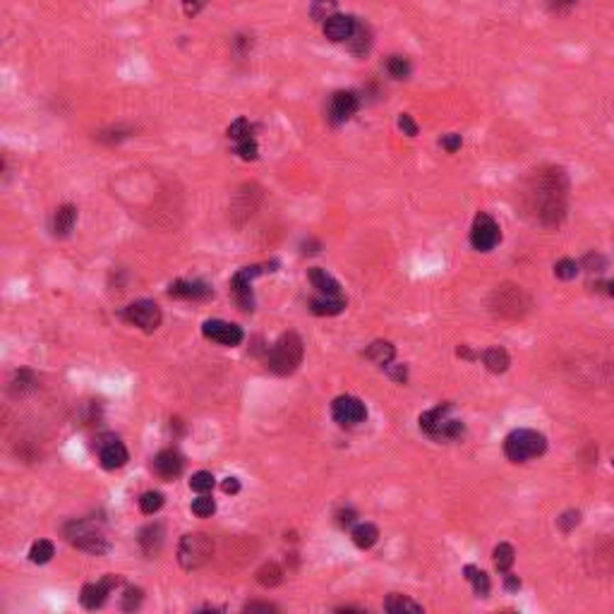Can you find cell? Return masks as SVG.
I'll return each mask as SVG.
<instances>
[{
  "mask_svg": "<svg viewBox=\"0 0 614 614\" xmlns=\"http://www.w3.org/2000/svg\"><path fill=\"white\" fill-rule=\"evenodd\" d=\"M535 216L547 226L559 224L566 209V175L561 168H549L537 175V182L530 192Z\"/></svg>",
  "mask_w": 614,
  "mask_h": 614,
  "instance_id": "obj_1",
  "label": "cell"
},
{
  "mask_svg": "<svg viewBox=\"0 0 614 614\" xmlns=\"http://www.w3.org/2000/svg\"><path fill=\"white\" fill-rule=\"evenodd\" d=\"M302 356H305L302 339L295 331H288L271 346L267 356V367L271 372H276V375H293L302 363Z\"/></svg>",
  "mask_w": 614,
  "mask_h": 614,
  "instance_id": "obj_2",
  "label": "cell"
},
{
  "mask_svg": "<svg viewBox=\"0 0 614 614\" xmlns=\"http://www.w3.org/2000/svg\"><path fill=\"white\" fill-rule=\"evenodd\" d=\"M454 406L451 403H444V406H437L427 413L420 415V429L427 437H432L437 442H446V439H459L464 434V422L459 417H451Z\"/></svg>",
  "mask_w": 614,
  "mask_h": 614,
  "instance_id": "obj_3",
  "label": "cell"
},
{
  "mask_svg": "<svg viewBox=\"0 0 614 614\" xmlns=\"http://www.w3.org/2000/svg\"><path fill=\"white\" fill-rule=\"evenodd\" d=\"M545 449L547 439L537 429H514L504 439V454L514 464H525L530 459H537L540 454H545Z\"/></svg>",
  "mask_w": 614,
  "mask_h": 614,
  "instance_id": "obj_4",
  "label": "cell"
},
{
  "mask_svg": "<svg viewBox=\"0 0 614 614\" xmlns=\"http://www.w3.org/2000/svg\"><path fill=\"white\" fill-rule=\"evenodd\" d=\"M62 535L77 549H84L89 554H106L111 549L109 537L94 521H70L62 528Z\"/></svg>",
  "mask_w": 614,
  "mask_h": 614,
  "instance_id": "obj_5",
  "label": "cell"
},
{
  "mask_svg": "<svg viewBox=\"0 0 614 614\" xmlns=\"http://www.w3.org/2000/svg\"><path fill=\"white\" fill-rule=\"evenodd\" d=\"M214 557V540L207 533H187L180 537L178 561L185 571L202 569Z\"/></svg>",
  "mask_w": 614,
  "mask_h": 614,
  "instance_id": "obj_6",
  "label": "cell"
},
{
  "mask_svg": "<svg viewBox=\"0 0 614 614\" xmlns=\"http://www.w3.org/2000/svg\"><path fill=\"white\" fill-rule=\"evenodd\" d=\"M490 307H492V312H495L497 317L516 319L530 307V297L525 295L518 286H502V288H497L495 293H492Z\"/></svg>",
  "mask_w": 614,
  "mask_h": 614,
  "instance_id": "obj_7",
  "label": "cell"
},
{
  "mask_svg": "<svg viewBox=\"0 0 614 614\" xmlns=\"http://www.w3.org/2000/svg\"><path fill=\"white\" fill-rule=\"evenodd\" d=\"M123 319L151 334L161 327V309L154 300H137L123 309Z\"/></svg>",
  "mask_w": 614,
  "mask_h": 614,
  "instance_id": "obj_8",
  "label": "cell"
},
{
  "mask_svg": "<svg viewBox=\"0 0 614 614\" xmlns=\"http://www.w3.org/2000/svg\"><path fill=\"white\" fill-rule=\"evenodd\" d=\"M502 240V231H499V224L490 214H478L476 221H473L471 228V245L478 252H490L495 250Z\"/></svg>",
  "mask_w": 614,
  "mask_h": 614,
  "instance_id": "obj_9",
  "label": "cell"
},
{
  "mask_svg": "<svg viewBox=\"0 0 614 614\" xmlns=\"http://www.w3.org/2000/svg\"><path fill=\"white\" fill-rule=\"evenodd\" d=\"M264 267H245V269H240V271H236V274H233V278H231V290H233V295H236V300H238V305L245 309V312H250V309H255V295H252V281H255V278L259 276V274H264Z\"/></svg>",
  "mask_w": 614,
  "mask_h": 614,
  "instance_id": "obj_10",
  "label": "cell"
},
{
  "mask_svg": "<svg viewBox=\"0 0 614 614\" xmlns=\"http://www.w3.org/2000/svg\"><path fill=\"white\" fill-rule=\"evenodd\" d=\"M202 334L204 339L214 341V344H221V346H240L245 339L243 329L233 322H224V319H207L202 324Z\"/></svg>",
  "mask_w": 614,
  "mask_h": 614,
  "instance_id": "obj_11",
  "label": "cell"
},
{
  "mask_svg": "<svg viewBox=\"0 0 614 614\" xmlns=\"http://www.w3.org/2000/svg\"><path fill=\"white\" fill-rule=\"evenodd\" d=\"M331 415L339 425L351 427V425H360V422H365L367 408H365V403L356 396H339V398H334V403H331Z\"/></svg>",
  "mask_w": 614,
  "mask_h": 614,
  "instance_id": "obj_12",
  "label": "cell"
},
{
  "mask_svg": "<svg viewBox=\"0 0 614 614\" xmlns=\"http://www.w3.org/2000/svg\"><path fill=\"white\" fill-rule=\"evenodd\" d=\"M118 586H120V579L116 574L104 576L99 583H87L84 588H82V595H80L82 605H84L87 610H99V607L109 600L113 588H118Z\"/></svg>",
  "mask_w": 614,
  "mask_h": 614,
  "instance_id": "obj_13",
  "label": "cell"
},
{
  "mask_svg": "<svg viewBox=\"0 0 614 614\" xmlns=\"http://www.w3.org/2000/svg\"><path fill=\"white\" fill-rule=\"evenodd\" d=\"M99 461L106 471H116V468H123L128 464L130 454L123 442H118L116 437H104V439L99 442Z\"/></svg>",
  "mask_w": 614,
  "mask_h": 614,
  "instance_id": "obj_14",
  "label": "cell"
},
{
  "mask_svg": "<svg viewBox=\"0 0 614 614\" xmlns=\"http://www.w3.org/2000/svg\"><path fill=\"white\" fill-rule=\"evenodd\" d=\"M358 109H360V99L356 92H336L331 97V101H329V120H331L334 125L346 123Z\"/></svg>",
  "mask_w": 614,
  "mask_h": 614,
  "instance_id": "obj_15",
  "label": "cell"
},
{
  "mask_svg": "<svg viewBox=\"0 0 614 614\" xmlns=\"http://www.w3.org/2000/svg\"><path fill=\"white\" fill-rule=\"evenodd\" d=\"M182 466H185V461H182V456L175 449H163L154 459V473L163 480L178 478L182 473Z\"/></svg>",
  "mask_w": 614,
  "mask_h": 614,
  "instance_id": "obj_16",
  "label": "cell"
},
{
  "mask_svg": "<svg viewBox=\"0 0 614 614\" xmlns=\"http://www.w3.org/2000/svg\"><path fill=\"white\" fill-rule=\"evenodd\" d=\"M168 295L180 297V300H204V297L212 295V288H209L204 281H185V278H178V281H173L168 286Z\"/></svg>",
  "mask_w": 614,
  "mask_h": 614,
  "instance_id": "obj_17",
  "label": "cell"
},
{
  "mask_svg": "<svg viewBox=\"0 0 614 614\" xmlns=\"http://www.w3.org/2000/svg\"><path fill=\"white\" fill-rule=\"evenodd\" d=\"M353 29H356V17L348 15H331L324 22V36L334 43L348 41L353 36Z\"/></svg>",
  "mask_w": 614,
  "mask_h": 614,
  "instance_id": "obj_18",
  "label": "cell"
},
{
  "mask_svg": "<svg viewBox=\"0 0 614 614\" xmlns=\"http://www.w3.org/2000/svg\"><path fill=\"white\" fill-rule=\"evenodd\" d=\"M75 224H77V209L72 204H62L55 209L53 219H50V231H53L55 238H67Z\"/></svg>",
  "mask_w": 614,
  "mask_h": 614,
  "instance_id": "obj_19",
  "label": "cell"
},
{
  "mask_svg": "<svg viewBox=\"0 0 614 614\" xmlns=\"http://www.w3.org/2000/svg\"><path fill=\"white\" fill-rule=\"evenodd\" d=\"M139 547H142V552L147 557L159 554L163 547V525L149 523L147 528H142V533H139Z\"/></svg>",
  "mask_w": 614,
  "mask_h": 614,
  "instance_id": "obj_20",
  "label": "cell"
},
{
  "mask_svg": "<svg viewBox=\"0 0 614 614\" xmlns=\"http://www.w3.org/2000/svg\"><path fill=\"white\" fill-rule=\"evenodd\" d=\"M309 281H312V286L319 290V295H331V297H341V286L339 281L334 278L331 274H327V269H309L307 271Z\"/></svg>",
  "mask_w": 614,
  "mask_h": 614,
  "instance_id": "obj_21",
  "label": "cell"
},
{
  "mask_svg": "<svg viewBox=\"0 0 614 614\" xmlns=\"http://www.w3.org/2000/svg\"><path fill=\"white\" fill-rule=\"evenodd\" d=\"M348 48H351L356 55H365L367 50L372 48V29H370V24H363V22L356 20V29H353V36L348 39Z\"/></svg>",
  "mask_w": 614,
  "mask_h": 614,
  "instance_id": "obj_22",
  "label": "cell"
},
{
  "mask_svg": "<svg viewBox=\"0 0 614 614\" xmlns=\"http://www.w3.org/2000/svg\"><path fill=\"white\" fill-rule=\"evenodd\" d=\"M346 307V302L341 297H331V295H319L309 302V309L319 317H334V314H341Z\"/></svg>",
  "mask_w": 614,
  "mask_h": 614,
  "instance_id": "obj_23",
  "label": "cell"
},
{
  "mask_svg": "<svg viewBox=\"0 0 614 614\" xmlns=\"http://www.w3.org/2000/svg\"><path fill=\"white\" fill-rule=\"evenodd\" d=\"M394 356H396V348L394 344H389V341H375V344H370L365 351L367 360H372L375 365H382V367H387L391 360H394Z\"/></svg>",
  "mask_w": 614,
  "mask_h": 614,
  "instance_id": "obj_24",
  "label": "cell"
},
{
  "mask_svg": "<svg viewBox=\"0 0 614 614\" xmlns=\"http://www.w3.org/2000/svg\"><path fill=\"white\" fill-rule=\"evenodd\" d=\"M351 537H353V542H356L360 549H370V547L377 545L379 528H377L375 523H358L356 528H353Z\"/></svg>",
  "mask_w": 614,
  "mask_h": 614,
  "instance_id": "obj_25",
  "label": "cell"
},
{
  "mask_svg": "<svg viewBox=\"0 0 614 614\" xmlns=\"http://www.w3.org/2000/svg\"><path fill=\"white\" fill-rule=\"evenodd\" d=\"M483 363H485V367L490 372L502 375V372L509 370L511 358H509V353H506L504 348H487V351L483 353Z\"/></svg>",
  "mask_w": 614,
  "mask_h": 614,
  "instance_id": "obj_26",
  "label": "cell"
},
{
  "mask_svg": "<svg viewBox=\"0 0 614 614\" xmlns=\"http://www.w3.org/2000/svg\"><path fill=\"white\" fill-rule=\"evenodd\" d=\"M464 574H466V579L471 581V586H473V591H476L478 598H487V593H490V576H487L485 571H480V569L473 566V564H468L464 569Z\"/></svg>",
  "mask_w": 614,
  "mask_h": 614,
  "instance_id": "obj_27",
  "label": "cell"
},
{
  "mask_svg": "<svg viewBox=\"0 0 614 614\" xmlns=\"http://www.w3.org/2000/svg\"><path fill=\"white\" fill-rule=\"evenodd\" d=\"M281 581H283V569L274 564V561L264 564L257 571V583L264 586V588H276V586H281Z\"/></svg>",
  "mask_w": 614,
  "mask_h": 614,
  "instance_id": "obj_28",
  "label": "cell"
},
{
  "mask_svg": "<svg viewBox=\"0 0 614 614\" xmlns=\"http://www.w3.org/2000/svg\"><path fill=\"white\" fill-rule=\"evenodd\" d=\"M384 610L391 614H403V612H422V605L413 603L410 598H403V595H389L384 600Z\"/></svg>",
  "mask_w": 614,
  "mask_h": 614,
  "instance_id": "obj_29",
  "label": "cell"
},
{
  "mask_svg": "<svg viewBox=\"0 0 614 614\" xmlns=\"http://www.w3.org/2000/svg\"><path fill=\"white\" fill-rule=\"evenodd\" d=\"M55 554V547L50 540H36L29 549V561L31 564H48Z\"/></svg>",
  "mask_w": 614,
  "mask_h": 614,
  "instance_id": "obj_30",
  "label": "cell"
},
{
  "mask_svg": "<svg viewBox=\"0 0 614 614\" xmlns=\"http://www.w3.org/2000/svg\"><path fill=\"white\" fill-rule=\"evenodd\" d=\"M34 387H36V379H34V375H31L29 370L15 372V377H12V382H10V389H12V394H15V396H24L27 391H31Z\"/></svg>",
  "mask_w": 614,
  "mask_h": 614,
  "instance_id": "obj_31",
  "label": "cell"
},
{
  "mask_svg": "<svg viewBox=\"0 0 614 614\" xmlns=\"http://www.w3.org/2000/svg\"><path fill=\"white\" fill-rule=\"evenodd\" d=\"M492 557H495V566L499 569L502 574H506L511 569V564H514V547L509 545V542H502V545L495 547V552H492Z\"/></svg>",
  "mask_w": 614,
  "mask_h": 614,
  "instance_id": "obj_32",
  "label": "cell"
},
{
  "mask_svg": "<svg viewBox=\"0 0 614 614\" xmlns=\"http://www.w3.org/2000/svg\"><path fill=\"white\" fill-rule=\"evenodd\" d=\"M336 8H339V0H314L312 8H309V15L317 22H327L331 15H336Z\"/></svg>",
  "mask_w": 614,
  "mask_h": 614,
  "instance_id": "obj_33",
  "label": "cell"
},
{
  "mask_svg": "<svg viewBox=\"0 0 614 614\" xmlns=\"http://www.w3.org/2000/svg\"><path fill=\"white\" fill-rule=\"evenodd\" d=\"M387 70L394 80H406L413 67H410V60L406 58V55H391V58L387 60Z\"/></svg>",
  "mask_w": 614,
  "mask_h": 614,
  "instance_id": "obj_34",
  "label": "cell"
},
{
  "mask_svg": "<svg viewBox=\"0 0 614 614\" xmlns=\"http://www.w3.org/2000/svg\"><path fill=\"white\" fill-rule=\"evenodd\" d=\"M214 483H216V480H214V476L209 471H197L190 478V490L199 492V495H207V492L214 490Z\"/></svg>",
  "mask_w": 614,
  "mask_h": 614,
  "instance_id": "obj_35",
  "label": "cell"
},
{
  "mask_svg": "<svg viewBox=\"0 0 614 614\" xmlns=\"http://www.w3.org/2000/svg\"><path fill=\"white\" fill-rule=\"evenodd\" d=\"M163 506V495L161 492H144L142 497H139V509H142V514H147V516H151V514H156V511H159Z\"/></svg>",
  "mask_w": 614,
  "mask_h": 614,
  "instance_id": "obj_36",
  "label": "cell"
},
{
  "mask_svg": "<svg viewBox=\"0 0 614 614\" xmlns=\"http://www.w3.org/2000/svg\"><path fill=\"white\" fill-rule=\"evenodd\" d=\"M245 137H252V125L248 118H238L233 120L231 125H228V139H233V142H240V139Z\"/></svg>",
  "mask_w": 614,
  "mask_h": 614,
  "instance_id": "obj_37",
  "label": "cell"
},
{
  "mask_svg": "<svg viewBox=\"0 0 614 614\" xmlns=\"http://www.w3.org/2000/svg\"><path fill=\"white\" fill-rule=\"evenodd\" d=\"M236 154L243 161H255L257 154H259V147H257L255 137H245V139H240V142H236Z\"/></svg>",
  "mask_w": 614,
  "mask_h": 614,
  "instance_id": "obj_38",
  "label": "cell"
},
{
  "mask_svg": "<svg viewBox=\"0 0 614 614\" xmlns=\"http://www.w3.org/2000/svg\"><path fill=\"white\" fill-rule=\"evenodd\" d=\"M216 511V502H214L209 495H199L197 499L192 502V514L199 516V518H209Z\"/></svg>",
  "mask_w": 614,
  "mask_h": 614,
  "instance_id": "obj_39",
  "label": "cell"
},
{
  "mask_svg": "<svg viewBox=\"0 0 614 614\" xmlns=\"http://www.w3.org/2000/svg\"><path fill=\"white\" fill-rule=\"evenodd\" d=\"M576 274H579V262H574V259H561V262L554 264V276L561 278V281H571Z\"/></svg>",
  "mask_w": 614,
  "mask_h": 614,
  "instance_id": "obj_40",
  "label": "cell"
},
{
  "mask_svg": "<svg viewBox=\"0 0 614 614\" xmlns=\"http://www.w3.org/2000/svg\"><path fill=\"white\" fill-rule=\"evenodd\" d=\"M142 600H144V595H142V591H139V588H128V591H125V595H123V610L125 612H135L139 605H142Z\"/></svg>",
  "mask_w": 614,
  "mask_h": 614,
  "instance_id": "obj_41",
  "label": "cell"
},
{
  "mask_svg": "<svg viewBox=\"0 0 614 614\" xmlns=\"http://www.w3.org/2000/svg\"><path fill=\"white\" fill-rule=\"evenodd\" d=\"M398 128H401L403 135H408V137L417 135V125L413 123V118H410L408 113H401V116H398Z\"/></svg>",
  "mask_w": 614,
  "mask_h": 614,
  "instance_id": "obj_42",
  "label": "cell"
},
{
  "mask_svg": "<svg viewBox=\"0 0 614 614\" xmlns=\"http://www.w3.org/2000/svg\"><path fill=\"white\" fill-rule=\"evenodd\" d=\"M579 521H581L579 511H566V514L559 518V528H561V530H571L574 525H579Z\"/></svg>",
  "mask_w": 614,
  "mask_h": 614,
  "instance_id": "obj_43",
  "label": "cell"
},
{
  "mask_svg": "<svg viewBox=\"0 0 614 614\" xmlns=\"http://www.w3.org/2000/svg\"><path fill=\"white\" fill-rule=\"evenodd\" d=\"M461 144H464V139H461V135H454V132L446 137H442V147H444L446 151H451V154L461 149Z\"/></svg>",
  "mask_w": 614,
  "mask_h": 614,
  "instance_id": "obj_44",
  "label": "cell"
},
{
  "mask_svg": "<svg viewBox=\"0 0 614 614\" xmlns=\"http://www.w3.org/2000/svg\"><path fill=\"white\" fill-rule=\"evenodd\" d=\"M336 523L341 525V528H348V525L356 523V511L353 509H341L336 514Z\"/></svg>",
  "mask_w": 614,
  "mask_h": 614,
  "instance_id": "obj_45",
  "label": "cell"
},
{
  "mask_svg": "<svg viewBox=\"0 0 614 614\" xmlns=\"http://www.w3.org/2000/svg\"><path fill=\"white\" fill-rule=\"evenodd\" d=\"M207 5V0H182V8H185V15H190V17H194L197 15V12L204 8Z\"/></svg>",
  "mask_w": 614,
  "mask_h": 614,
  "instance_id": "obj_46",
  "label": "cell"
},
{
  "mask_svg": "<svg viewBox=\"0 0 614 614\" xmlns=\"http://www.w3.org/2000/svg\"><path fill=\"white\" fill-rule=\"evenodd\" d=\"M387 372H389L391 379H396V382H406V377H408V372H406V367H403V365L391 367V363H389V365H387Z\"/></svg>",
  "mask_w": 614,
  "mask_h": 614,
  "instance_id": "obj_47",
  "label": "cell"
},
{
  "mask_svg": "<svg viewBox=\"0 0 614 614\" xmlns=\"http://www.w3.org/2000/svg\"><path fill=\"white\" fill-rule=\"evenodd\" d=\"M278 607L271 603H248L245 605V612H276Z\"/></svg>",
  "mask_w": 614,
  "mask_h": 614,
  "instance_id": "obj_48",
  "label": "cell"
},
{
  "mask_svg": "<svg viewBox=\"0 0 614 614\" xmlns=\"http://www.w3.org/2000/svg\"><path fill=\"white\" fill-rule=\"evenodd\" d=\"M221 490H224L226 495H238V492H240V480L238 478H226L224 485H221Z\"/></svg>",
  "mask_w": 614,
  "mask_h": 614,
  "instance_id": "obj_49",
  "label": "cell"
},
{
  "mask_svg": "<svg viewBox=\"0 0 614 614\" xmlns=\"http://www.w3.org/2000/svg\"><path fill=\"white\" fill-rule=\"evenodd\" d=\"M586 267L591 269V271H603L605 259L600 257V255H588V257H586Z\"/></svg>",
  "mask_w": 614,
  "mask_h": 614,
  "instance_id": "obj_50",
  "label": "cell"
},
{
  "mask_svg": "<svg viewBox=\"0 0 614 614\" xmlns=\"http://www.w3.org/2000/svg\"><path fill=\"white\" fill-rule=\"evenodd\" d=\"M506 588H509V591H516V588H521V581H518V576L506 574Z\"/></svg>",
  "mask_w": 614,
  "mask_h": 614,
  "instance_id": "obj_51",
  "label": "cell"
},
{
  "mask_svg": "<svg viewBox=\"0 0 614 614\" xmlns=\"http://www.w3.org/2000/svg\"><path fill=\"white\" fill-rule=\"evenodd\" d=\"M456 353H459V356H461V358H468V360H473V358H476V356H473V353H471V351H468V348H466V346H461V348H459V351H456Z\"/></svg>",
  "mask_w": 614,
  "mask_h": 614,
  "instance_id": "obj_52",
  "label": "cell"
},
{
  "mask_svg": "<svg viewBox=\"0 0 614 614\" xmlns=\"http://www.w3.org/2000/svg\"><path fill=\"white\" fill-rule=\"evenodd\" d=\"M549 3L557 5V8H564V5H571V3H576V0H549Z\"/></svg>",
  "mask_w": 614,
  "mask_h": 614,
  "instance_id": "obj_53",
  "label": "cell"
},
{
  "mask_svg": "<svg viewBox=\"0 0 614 614\" xmlns=\"http://www.w3.org/2000/svg\"><path fill=\"white\" fill-rule=\"evenodd\" d=\"M605 288H607V293H610V295L614 297V281H610V283H607Z\"/></svg>",
  "mask_w": 614,
  "mask_h": 614,
  "instance_id": "obj_54",
  "label": "cell"
},
{
  "mask_svg": "<svg viewBox=\"0 0 614 614\" xmlns=\"http://www.w3.org/2000/svg\"><path fill=\"white\" fill-rule=\"evenodd\" d=\"M612 466H614V459H612Z\"/></svg>",
  "mask_w": 614,
  "mask_h": 614,
  "instance_id": "obj_55",
  "label": "cell"
}]
</instances>
